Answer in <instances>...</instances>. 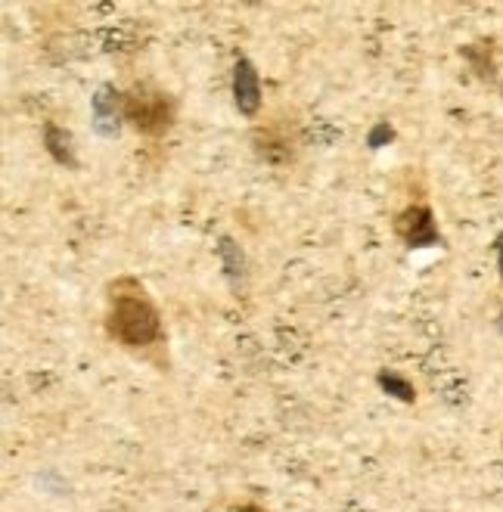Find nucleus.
Returning <instances> with one entry per match:
<instances>
[{
  "label": "nucleus",
  "mask_w": 503,
  "mask_h": 512,
  "mask_svg": "<svg viewBox=\"0 0 503 512\" xmlns=\"http://www.w3.org/2000/svg\"><path fill=\"white\" fill-rule=\"evenodd\" d=\"M91 115H94V131L106 140L118 137L125 122V94H118L112 84H100L97 94L91 97Z\"/></svg>",
  "instance_id": "3"
},
{
  "label": "nucleus",
  "mask_w": 503,
  "mask_h": 512,
  "mask_svg": "<svg viewBox=\"0 0 503 512\" xmlns=\"http://www.w3.org/2000/svg\"><path fill=\"white\" fill-rule=\"evenodd\" d=\"M379 385H382V391H389L392 398H398V401H404V404H413V401H417V391H413V385H410L407 379L395 376V373H379Z\"/></svg>",
  "instance_id": "8"
},
{
  "label": "nucleus",
  "mask_w": 503,
  "mask_h": 512,
  "mask_svg": "<svg viewBox=\"0 0 503 512\" xmlns=\"http://www.w3.org/2000/svg\"><path fill=\"white\" fill-rule=\"evenodd\" d=\"M392 137H395L392 125H389V122H379V125L370 131V137H367V146H370V149H379V146H386Z\"/></svg>",
  "instance_id": "9"
},
{
  "label": "nucleus",
  "mask_w": 503,
  "mask_h": 512,
  "mask_svg": "<svg viewBox=\"0 0 503 512\" xmlns=\"http://www.w3.org/2000/svg\"><path fill=\"white\" fill-rule=\"evenodd\" d=\"M218 255H221V261H224V270H227V277H230L233 283H240V280H243V270H246V258H243V249L236 246L230 236H224V239H221V246H218Z\"/></svg>",
  "instance_id": "7"
},
{
  "label": "nucleus",
  "mask_w": 503,
  "mask_h": 512,
  "mask_svg": "<svg viewBox=\"0 0 503 512\" xmlns=\"http://www.w3.org/2000/svg\"><path fill=\"white\" fill-rule=\"evenodd\" d=\"M109 333L128 345V348H143L159 339L162 323L156 308L146 298L137 295H118L112 301V314H109Z\"/></svg>",
  "instance_id": "1"
},
{
  "label": "nucleus",
  "mask_w": 503,
  "mask_h": 512,
  "mask_svg": "<svg viewBox=\"0 0 503 512\" xmlns=\"http://www.w3.org/2000/svg\"><path fill=\"white\" fill-rule=\"evenodd\" d=\"M497 264H500V277H503V236L497 239Z\"/></svg>",
  "instance_id": "10"
},
{
  "label": "nucleus",
  "mask_w": 503,
  "mask_h": 512,
  "mask_svg": "<svg viewBox=\"0 0 503 512\" xmlns=\"http://www.w3.org/2000/svg\"><path fill=\"white\" fill-rule=\"evenodd\" d=\"M233 103L243 115H255L261 106V78L249 59H236L233 69Z\"/></svg>",
  "instance_id": "5"
},
{
  "label": "nucleus",
  "mask_w": 503,
  "mask_h": 512,
  "mask_svg": "<svg viewBox=\"0 0 503 512\" xmlns=\"http://www.w3.org/2000/svg\"><path fill=\"white\" fill-rule=\"evenodd\" d=\"M125 122L146 137H162L174 125V103L165 90L140 84L125 94Z\"/></svg>",
  "instance_id": "2"
},
{
  "label": "nucleus",
  "mask_w": 503,
  "mask_h": 512,
  "mask_svg": "<svg viewBox=\"0 0 503 512\" xmlns=\"http://www.w3.org/2000/svg\"><path fill=\"white\" fill-rule=\"evenodd\" d=\"M398 233L404 236V243L410 249H426V246H435L441 243L438 236V227H435V218L426 205H413L407 212L398 218Z\"/></svg>",
  "instance_id": "4"
},
{
  "label": "nucleus",
  "mask_w": 503,
  "mask_h": 512,
  "mask_svg": "<svg viewBox=\"0 0 503 512\" xmlns=\"http://www.w3.org/2000/svg\"><path fill=\"white\" fill-rule=\"evenodd\" d=\"M44 146H47V153L53 156L56 165H63V168H78V159H75V140L66 128H59V125H47L44 131Z\"/></svg>",
  "instance_id": "6"
},
{
  "label": "nucleus",
  "mask_w": 503,
  "mask_h": 512,
  "mask_svg": "<svg viewBox=\"0 0 503 512\" xmlns=\"http://www.w3.org/2000/svg\"><path fill=\"white\" fill-rule=\"evenodd\" d=\"M240 512H255V509H240Z\"/></svg>",
  "instance_id": "11"
}]
</instances>
